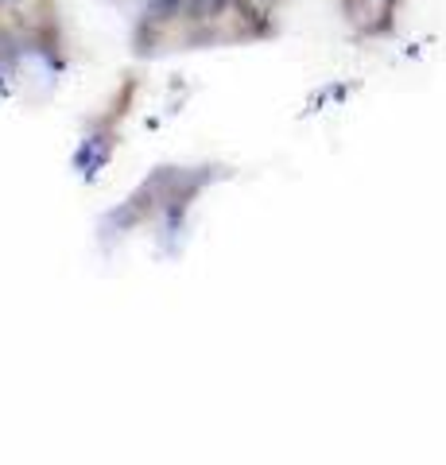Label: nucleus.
<instances>
[{
  "mask_svg": "<svg viewBox=\"0 0 446 465\" xmlns=\"http://www.w3.org/2000/svg\"><path fill=\"white\" fill-rule=\"evenodd\" d=\"M109 152H113V136L102 128V133H94V136L74 152V171L82 174V179H94V174L109 163Z\"/></svg>",
  "mask_w": 446,
  "mask_h": 465,
  "instance_id": "nucleus-1",
  "label": "nucleus"
},
{
  "mask_svg": "<svg viewBox=\"0 0 446 465\" xmlns=\"http://www.w3.org/2000/svg\"><path fill=\"white\" fill-rule=\"evenodd\" d=\"M148 8H152V16L167 24V20H175L179 16V8H183V0H148Z\"/></svg>",
  "mask_w": 446,
  "mask_h": 465,
  "instance_id": "nucleus-2",
  "label": "nucleus"
},
{
  "mask_svg": "<svg viewBox=\"0 0 446 465\" xmlns=\"http://www.w3.org/2000/svg\"><path fill=\"white\" fill-rule=\"evenodd\" d=\"M222 12H225V0H191V16H194V20L222 16Z\"/></svg>",
  "mask_w": 446,
  "mask_h": 465,
  "instance_id": "nucleus-3",
  "label": "nucleus"
},
{
  "mask_svg": "<svg viewBox=\"0 0 446 465\" xmlns=\"http://www.w3.org/2000/svg\"><path fill=\"white\" fill-rule=\"evenodd\" d=\"M0 5H16V0H0Z\"/></svg>",
  "mask_w": 446,
  "mask_h": 465,
  "instance_id": "nucleus-4",
  "label": "nucleus"
}]
</instances>
